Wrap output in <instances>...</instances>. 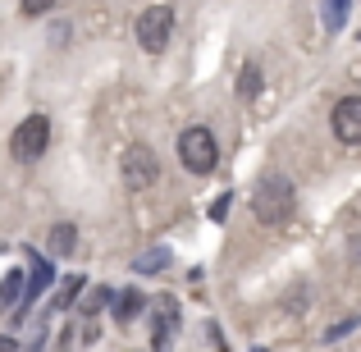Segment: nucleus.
<instances>
[{
  "mask_svg": "<svg viewBox=\"0 0 361 352\" xmlns=\"http://www.w3.org/2000/svg\"><path fill=\"white\" fill-rule=\"evenodd\" d=\"M46 147H51V119H46V115H27L14 133H9V156H14L18 165L42 160Z\"/></svg>",
  "mask_w": 361,
  "mask_h": 352,
  "instance_id": "obj_3",
  "label": "nucleus"
},
{
  "mask_svg": "<svg viewBox=\"0 0 361 352\" xmlns=\"http://www.w3.org/2000/svg\"><path fill=\"white\" fill-rule=\"evenodd\" d=\"M343 9H348V0H325V23H343Z\"/></svg>",
  "mask_w": 361,
  "mask_h": 352,
  "instance_id": "obj_14",
  "label": "nucleus"
},
{
  "mask_svg": "<svg viewBox=\"0 0 361 352\" xmlns=\"http://www.w3.org/2000/svg\"><path fill=\"white\" fill-rule=\"evenodd\" d=\"M178 160H183V169H192V174H211L215 160H220V142H215V133L202 128V123L183 128V133H178Z\"/></svg>",
  "mask_w": 361,
  "mask_h": 352,
  "instance_id": "obj_2",
  "label": "nucleus"
},
{
  "mask_svg": "<svg viewBox=\"0 0 361 352\" xmlns=\"http://www.w3.org/2000/svg\"><path fill=\"white\" fill-rule=\"evenodd\" d=\"M18 289H23V274L9 270L5 274V289H0V307H14V302H18Z\"/></svg>",
  "mask_w": 361,
  "mask_h": 352,
  "instance_id": "obj_11",
  "label": "nucleus"
},
{
  "mask_svg": "<svg viewBox=\"0 0 361 352\" xmlns=\"http://www.w3.org/2000/svg\"><path fill=\"white\" fill-rule=\"evenodd\" d=\"M224 215H229V197H220V202L211 206V220H224Z\"/></svg>",
  "mask_w": 361,
  "mask_h": 352,
  "instance_id": "obj_17",
  "label": "nucleus"
},
{
  "mask_svg": "<svg viewBox=\"0 0 361 352\" xmlns=\"http://www.w3.org/2000/svg\"><path fill=\"white\" fill-rule=\"evenodd\" d=\"M137 311H142V293H119V302H115V320H119V325H123V320H133V316H137Z\"/></svg>",
  "mask_w": 361,
  "mask_h": 352,
  "instance_id": "obj_10",
  "label": "nucleus"
},
{
  "mask_svg": "<svg viewBox=\"0 0 361 352\" xmlns=\"http://www.w3.org/2000/svg\"><path fill=\"white\" fill-rule=\"evenodd\" d=\"M46 284H51V265H37V270H32V289H27V298H37V293H42L46 289Z\"/></svg>",
  "mask_w": 361,
  "mask_h": 352,
  "instance_id": "obj_12",
  "label": "nucleus"
},
{
  "mask_svg": "<svg viewBox=\"0 0 361 352\" xmlns=\"http://www.w3.org/2000/svg\"><path fill=\"white\" fill-rule=\"evenodd\" d=\"M329 123H334V138L338 142L361 147V97H343L334 106V115H329Z\"/></svg>",
  "mask_w": 361,
  "mask_h": 352,
  "instance_id": "obj_6",
  "label": "nucleus"
},
{
  "mask_svg": "<svg viewBox=\"0 0 361 352\" xmlns=\"http://www.w3.org/2000/svg\"><path fill=\"white\" fill-rule=\"evenodd\" d=\"M106 298H110L106 289H92V293H87V302H82V311H97V307H101V302H106Z\"/></svg>",
  "mask_w": 361,
  "mask_h": 352,
  "instance_id": "obj_16",
  "label": "nucleus"
},
{
  "mask_svg": "<svg viewBox=\"0 0 361 352\" xmlns=\"http://www.w3.org/2000/svg\"><path fill=\"white\" fill-rule=\"evenodd\" d=\"M256 92H261V64L247 60V64H243V73H238V97H243V101H252Z\"/></svg>",
  "mask_w": 361,
  "mask_h": 352,
  "instance_id": "obj_9",
  "label": "nucleus"
},
{
  "mask_svg": "<svg viewBox=\"0 0 361 352\" xmlns=\"http://www.w3.org/2000/svg\"><path fill=\"white\" fill-rule=\"evenodd\" d=\"M151 325H156L151 348L165 352L169 344H174V329H178V302L174 298H156V302H151Z\"/></svg>",
  "mask_w": 361,
  "mask_h": 352,
  "instance_id": "obj_7",
  "label": "nucleus"
},
{
  "mask_svg": "<svg viewBox=\"0 0 361 352\" xmlns=\"http://www.w3.org/2000/svg\"><path fill=\"white\" fill-rule=\"evenodd\" d=\"M165 265H169L165 247H156V256H142V261H137V270H165Z\"/></svg>",
  "mask_w": 361,
  "mask_h": 352,
  "instance_id": "obj_13",
  "label": "nucleus"
},
{
  "mask_svg": "<svg viewBox=\"0 0 361 352\" xmlns=\"http://www.w3.org/2000/svg\"><path fill=\"white\" fill-rule=\"evenodd\" d=\"M119 169H123V183H128L133 193H142V188H151V183L160 178V160H156V151L142 147V142H133V147L123 151Z\"/></svg>",
  "mask_w": 361,
  "mask_h": 352,
  "instance_id": "obj_5",
  "label": "nucleus"
},
{
  "mask_svg": "<svg viewBox=\"0 0 361 352\" xmlns=\"http://www.w3.org/2000/svg\"><path fill=\"white\" fill-rule=\"evenodd\" d=\"M293 206H298V193H293V183L283 174H265L261 183H256L252 193V211L261 224H283L293 215Z\"/></svg>",
  "mask_w": 361,
  "mask_h": 352,
  "instance_id": "obj_1",
  "label": "nucleus"
},
{
  "mask_svg": "<svg viewBox=\"0 0 361 352\" xmlns=\"http://www.w3.org/2000/svg\"><path fill=\"white\" fill-rule=\"evenodd\" d=\"M169 32H174V9L169 5H151L147 14L137 18V46L147 55H160L169 46Z\"/></svg>",
  "mask_w": 361,
  "mask_h": 352,
  "instance_id": "obj_4",
  "label": "nucleus"
},
{
  "mask_svg": "<svg viewBox=\"0 0 361 352\" xmlns=\"http://www.w3.org/2000/svg\"><path fill=\"white\" fill-rule=\"evenodd\" d=\"M18 5H23V14H32V18H37V14H46L55 0H18Z\"/></svg>",
  "mask_w": 361,
  "mask_h": 352,
  "instance_id": "obj_15",
  "label": "nucleus"
},
{
  "mask_svg": "<svg viewBox=\"0 0 361 352\" xmlns=\"http://www.w3.org/2000/svg\"><path fill=\"white\" fill-rule=\"evenodd\" d=\"M73 247H78V229H73V224H55L51 229V252L55 256H73Z\"/></svg>",
  "mask_w": 361,
  "mask_h": 352,
  "instance_id": "obj_8",
  "label": "nucleus"
}]
</instances>
